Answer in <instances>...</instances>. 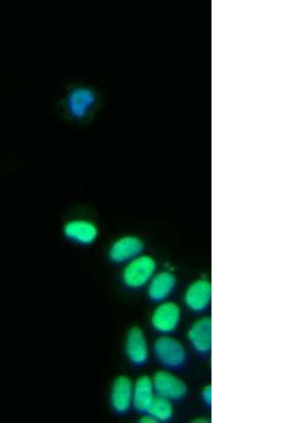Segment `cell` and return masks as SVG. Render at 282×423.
<instances>
[{"label":"cell","instance_id":"cell-1","mask_svg":"<svg viewBox=\"0 0 282 423\" xmlns=\"http://www.w3.org/2000/svg\"><path fill=\"white\" fill-rule=\"evenodd\" d=\"M156 262L149 255H141L128 262L122 273L123 283L129 288H139L151 280L156 270Z\"/></svg>","mask_w":282,"mask_h":423},{"label":"cell","instance_id":"cell-2","mask_svg":"<svg viewBox=\"0 0 282 423\" xmlns=\"http://www.w3.org/2000/svg\"><path fill=\"white\" fill-rule=\"evenodd\" d=\"M154 350L159 361L168 367H179L185 360L183 345L178 340L169 336L157 339Z\"/></svg>","mask_w":282,"mask_h":423},{"label":"cell","instance_id":"cell-3","mask_svg":"<svg viewBox=\"0 0 282 423\" xmlns=\"http://www.w3.org/2000/svg\"><path fill=\"white\" fill-rule=\"evenodd\" d=\"M143 249L144 244L140 238L135 235H125L111 244L108 255L115 263L128 262L139 256Z\"/></svg>","mask_w":282,"mask_h":423},{"label":"cell","instance_id":"cell-4","mask_svg":"<svg viewBox=\"0 0 282 423\" xmlns=\"http://www.w3.org/2000/svg\"><path fill=\"white\" fill-rule=\"evenodd\" d=\"M152 383L157 394L168 400L180 399L186 393L185 384L175 375L167 372H157Z\"/></svg>","mask_w":282,"mask_h":423},{"label":"cell","instance_id":"cell-5","mask_svg":"<svg viewBox=\"0 0 282 423\" xmlns=\"http://www.w3.org/2000/svg\"><path fill=\"white\" fill-rule=\"evenodd\" d=\"M65 237L79 245L92 244L98 237L99 231L92 222L84 219L70 220L63 228Z\"/></svg>","mask_w":282,"mask_h":423},{"label":"cell","instance_id":"cell-6","mask_svg":"<svg viewBox=\"0 0 282 423\" xmlns=\"http://www.w3.org/2000/svg\"><path fill=\"white\" fill-rule=\"evenodd\" d=\"M180 310L178 305L173 302H164L154 309L152 318V325L161 333H170L174 331L180 320Z\"/></svg>","mask_w":282,"mask_h":423},{"label":"cell","instance_id":"cell-7","mask_svg":"<svg viewBox=\"0 0 282 423\" xmlns=\"http://www.w3.org/2000/svg\"><path fill=\"white\" fill-rule=\"evenodd\" d=\"M95 100L96 95L92 89L87 87H76L68 93L67 109L72 116L80 118L87 114Z\"/></svg>","mask_w":282,"mask_h":423},{"label":"cell","instance_id":"cell-8","mask_svg":"<svg viewBox=\"0 0 282 423\" xmlns=\"http://www.w3.org/2000/svg\"><path fill=\"white\" fill-rule=\"evenodd\" d=\"M212 298V286L205 279H198L187 288L184 300L191 310L200 312L205 309Z\"/></svg>","mask_w":282,"mask_h":423},{"label":"cell","instance_id":"cell-9","mask_svg":"<svg viewBox=\"0 0 282 423\" xmlns=\"http://www.w3.org/2000/svg\"><path fill=\"white\" fill-rule=\"evenodd\" d=\"M188 336L193 348L199 352H208L212 347V320L202 317L190 327Z\"/></svg>","mask_w":282,"mask_h":423},{"label":"cell","instance_id":"cell-10","mask_svg":"<svg viewBox=\"0 0 282 423\" xmlns=\"http://www.w3.org/2000/svg\"><path fill=\"white\" fill-rule=\"evenodd\" d=\"M133 387L130 379L125 376L118 377L114 382L111 403L116 412L123 413L129 409L133 400Z\"/></svg>","mask_w":282,"mask_h":423},{"label":"cell","instance_id":"cell-11","mask_svg":"<svg viewBox=\"0 0 282 423\" xmlns=\"http://www.w3.org/2000/svg\"><path fill=\"white\" fill-rule=\"evenodd\" d=\"M125 350L130 360L136 364L144 363L148 357V348L142 331L134 327L127 336Z\"/></svg>","mask_w":282,"mask_h":423},{"label":"cell","instance_id":"cell-12","mask_svg":"<svg viewBox=\"0 0 282 423\" xmlns=\"http://www.w3.org/2000/svg\"><path fill=\"white\" fill-rule=\"evenodd\" d=\"M176 285L174 275L167 271L154 274L148 283L147 293L154 301H161L166 298Z\"/></svg>","mask_w":282,"mask_h":423},{"label":"cell","instance_id":"cell-13","mask_svg":"<svg viewBox=\"0 0 282 423\" xmlns=\"http://www.w3.org/2000/svg\"><path fill=\"white\" fill-rule=\"evenodd\" d=\"M154 386L151 379L142 376L137 379L133 387V400L135 408L140 412H147L154 396Z\"/></svg>","mask_w":282,"mask_h":423},{"label":"cell","instance_id":"cell-14","mask_svg":"<svg viewBox=\"0 0 282 423\" xmlns=\"http://www.w3.org/2000/svg\"><path fill=\"white\" fill-rule=\"evenodd\" d=\"M158 421H167L173 415V407L170 400L157 396L154 397L147 411Z\"/></svg>","mask_w":282,"mask_h":423},{"label":"cell","instance_id":"cell-15","mask_svg":"<svg viewBox=\"0 0 282 423\" xmlns=\"http://www.w3.org/2000/svg\"><path fill=\"white\" fill-rule=\"evenodd\" d=\"M202 398L207 404L211 405V403H212V387L210 385L206 386L203 389Z\"/></svg>","mask_w":282,"mask_h":423},{"label":"cell","instance_id":"cell-16","mask_svg":"<svg viewBox=\"0 0 282 423\" xmlns=\"http://www.w3.org/2000/svg\"><path fill=\"white\" fill-rule=\"evenodd\" d=\"M157 422V420L149 414L143 416L140 419V422H142V423H154Z\"/></svg>","mask_w":282,"mask_h":423}]
</instances>
